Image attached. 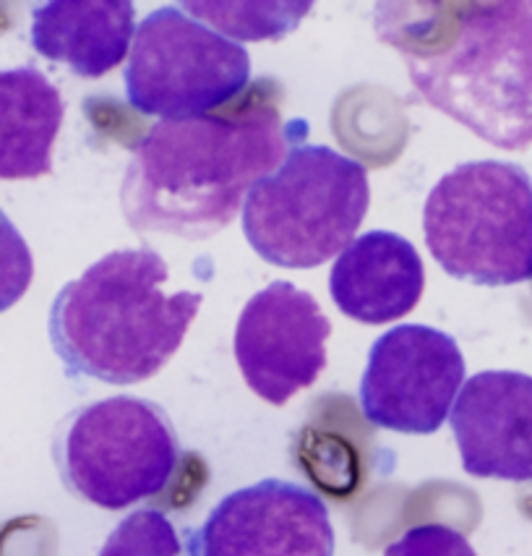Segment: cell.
<instances>
[{
  "label": "cell",
  "mask_w": 532,
  "mask_h": 556,
  "mask_svg": "<svg viewBox=\"0 0 532 556\" xmlns=\"http://www.w3.org/2000/svg\"><path fill=\"white\" fill-rule=\"evenodd\" d=\"M384 556H478L470 541L465 539L459 530L449 526H439V522H428V526H415L387 546Z\"/></svg>",
  "instance_id": "cell-18"
},
{
  "label": "cell",
  "mask_w": 532,
  "mask_h": 556,
  "mask_svg": "<svg viewBox=\"0 0 532 556\" xmlns=\"http://www.w3.org/2000/svg\"><path fill=\"white\" fill-rule=\"evenodd\" d=\"M249 81V50L180 5H162L136 29L126 94L139 113L162 121L201 118L236 100Z\"/></svg>",
  "instance_id": "cell-7"
},
{
  "label": "cell",
  "mask_w": 532,
  "mask_h": 556,
  "mask_svg": "<svg viewBox=\"0 0 532 556\" xmlns=\"http://www.w3.org/2000/svg\"><path fill=\"white\" fill-rule=\"evenodd\" d=\"M136 5L126 0H55L31 11V48L84 79L118 68L134 42Z\"/></svg>",
  "instance_id": "cell-13"
},
{
  "label": "cell",
  "mask_w": 532,
  "mask_h": 556,
  "mask_svg": "<svg viewBox=\"0 0 532 556\" xmlns=\"http://www.w3.org/2000/svg\"><path fill=\"white\" fill-rule=\"evenodd\" d=\"M167 262L152 249H123L63 286L48 327L71 377L121 387L162 371L201 308L199 293H167Z\"/></svg>",
  "instance_id": "cell-3"
},
{
  "label": "cell",
  "mask_w": 532,
  "mask_h": 556,
  "mask_svg": "<svg viewBox=\"0 0 532 556\" xmlns=\"http://www.w3.org/2000/svg\"><path fill=\"white\" fill-rule=\"evenodd\" d=\"M201 24L236 40H280L293 31L311 3H180Z\"/></svg>",
  "instance_id": "cell-15"
},
{
  "label": "cell",
  "mask_w": 532,
  "mask_h": 556,
  "mask_svg": "<svg viewBox=\"0 0 532 556\" xmlns=\"http://www.w3.org/2000/svg\"><path fill=\"white\" fill-rule=\"evenodd\" d=\"M100 556H180V539L167 515L136 509L107 535Z\"/></svg>",
  "instance_id": "cell-16"
},
{
  "label": "cell",
  "mask_w": 532,
  "mask_h": 556,
  "mask_svg": "<svg viewBox=\"0 0 532 556\" xmlns=\"http://www.w3.org/2000/svg\"><path fill=\"white\" fill-rule=\"evenodd\" d=\"M465 473L532 483V377L480 371L463 384L449 413Z\"/></svg>",
  "instance_id": "cell-11"
},
{
  "label": "cell",
  "mask_w": 532,
  "mask_h": 556,
  "mask_svg": "<svg viewBox=\"0 0 532 556\" xmlns=\"http://www.w3.org/2000/svg\"><path fill=\"white\" fill-rule=\"evenodd\" d=\"M186 546L191 556H334V528L314 491L266 478L227 494Z\"/></svg>",
  "instance_id": "cell-10"
},
{
  "label": "cell",
  "mask_w": 532,
  "mask_h": 556,
  "mask_svg": "<svg viewBox=\"0 0 532 556\" xmlns=\"http://www.w3.org/2000/svg\"><path fill=\"white\" fill-rule=\"evenodd\" d=\"M428 105L498 150L532 147V0L379 5Z\"/></svg>",
  "instance_id": "cell-2"
},
{
  "label": "cell",
  "mask_w": 532,
  "mask_h": 556,
  "mask_svg": "<svg viewBox=\"0 0 532 556\" xmlns=\"http://www.w3.org/2000/svg\"><path fill=\"white\" fill-rule=\"evenodd\" d=\"M55 457L76 496L102 509H126L167 489L180 444L157 403L121 394L74 413Z\"/></svg>",
  "instance_id": "cell-6"
},
{
  "label": "cell",
  "mask_w": 532,
  "mask_h": 556,
  "mask_svg": "<svg viewBox=\"0 0 532 556\" xmlns=\"http://www.w3.org/2000/svg\"><path fill=\"white\" fill-rule=\"evenodd\" d=\"M426 286L420 254L389 230L363 232L337 256L329 293L342 314L363 325H389L418 306Z\"/></svg>",
  "instance_id": "cell-12"
},
{
  "label": "cell",
  "mask_w": 532,
  "mask_h": 556,
  "mask_svg": "<svg viewBox=\"0 0 532 556\" xmlns=\"http://www.w3.org/2000/svg\"><path fill=\"white\" fill-rule=\"evenodd\" d=\"M35 277L31 251L16 225L0 210V314L24 299Z\"/></svg>",
  "instance_id": "cell-17"
},
{
  "label": "cell",
  "mask_w": 532,
  "mask_h": 556,
  "mask_svg": "<svg viewBox=\"0 0 532 556\" xmlns=\"http://www.w3.org/2000/svg\"><path fill=\"white\" fill-rule=\"evenodd\" d=\"M303 134V123L284 128L280 110L262 92L227 115L154 123L123 178V215L136 232L212 238Z\"/></svg>",
  "instance_id": "cell-1"
},
{
  "label": "cell",
  "mask_w": 532,
  "mask_h": 556,
  "mask_svg": "<svg viewBox=\"0 0 532 556\" xmlns=\"http://www.w3.org/2000/svg\"><path fill=\"white\" fill-rule=\"evenodd\" d=\"M332 325L306 290L277 280L240 312L236 361L245 384L271 405H284L319 379Z\"/></svg>",
  "instance_id": "cell-9"
},
{
  "label": "cell",
  "mask_w": 532,
  "mask_h": 556,
  "mask_svg": "<svg viewBox=\"0 0 532 556\" xmlns=\"http://www.w3.org/2000/svg\"><path fill=\"white\" fill-rule=\"evenodd\" d=\"M63 97L42 71H0V180H29L53 170Z\"/></svg>",
  "instance_id": "cell-14"
},
{
  "label": "cell",
  "mask_w": 532,
  "mask_h": 556,
  "mask_svg": "<svg viewBox=\"0 0 532 556\" xmlns=\"http://www.w3.org/2000/svg\"><path fill=\"white\" fill-rule=\"evenodd\" d=\"M426 245L454 280L504 288L532 280V178L502 160L457 165L423 210Z\"/></svg>",
  "instance_id": "cell-5"
},
{
  "label": "cell",
  "mask_w": 532,
  "mask_h": 556,
  "mask_svg": "<svg viewBox=\"0 0 532 556\" xmlns=\"http://www.w3.org/2000/svg\"><path fill=\"white\" fill-rule=\"evenodd\" d=\"M371 204L368 173L332 147L297 141L245 197L243 236L264 262L311 269L355 241Z\"/></svg>",
  "instance_id": "cell-4"
},
{
  "label": "cell",
  "mask_w": 532,
  "mask_h": 556,
  "mask_svg": "<svg viewBox=\"0 0 532 556\" xmlns=\"http://www.w3.org/2000/svg\"><path fill=\"white\" fill-rule=\"evenodd\" d=\"M465 384V355L441 329L402 325L371 345L360 379L368 424L397 434H436Z\"/></svg>",
  "instance_id": "cell-8"
}]
</instances>
